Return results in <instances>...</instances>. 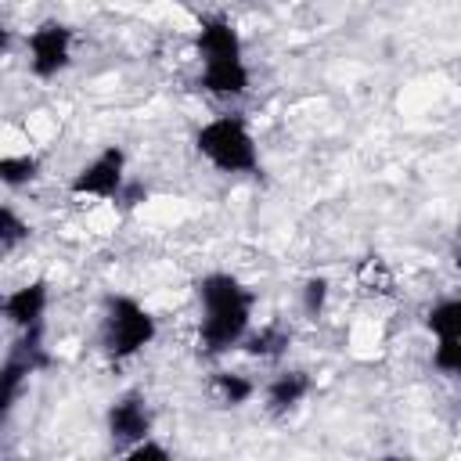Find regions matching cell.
Masks as SVG:
<instances>
[{"instance_id": "cell-1", "label": "cell", "mask_w": 461, "mask_h": 461, "mask_svg": "<svg viewBox=\"0 0 461 461\" xmlns=\"http://www.w3.org/2000/svg\"><path fill=\"white\" fill-rule=\"evenodd\" d=\"M194 295H198V310H202L198 342L205 353L220 357L249 339L256 292L241 277H234L227 270H212V274L198 277Z\"/></svg>"}, {"instance_id": "cell-2", "label": "cell", "mask_w": 461, "mask_h": 461, "mask_svg": "<svg viewBox=\"0 0 461 461\" xmlns=\"http://www.w3.org/2000/svg\"><path fill=\"white\" fill-rule=\"evenodd\" d=\"M194 47L202 58L198 86L212 97H245L252 86V72L245 65L241 36L227 14H202Z\"/></svg>"}, {"instance_id": "cell-3", "label": "cell", "mask_w": 461, "mask_h": 461, "mask_svg": "<svg viewBox=\"0 0 461 461\" xmlns=\"http://www.w3.org/2000/svg\"><path fill=\"white\" fill-rule=\"evenodd\" d=\"M158 335V321L155 313L133 299V295H108L104 299V313H101V349L112 360H130L140 349H148Z\"/></svg>"}, {"instance_id": "cell-4", "label": "cell", "mask_w": 461, "mask_h": 461, "mask_svg": "<svg viewBox=\"0 0 461 461\" xmlns=\"http://www.w3.org/2000/svg\"><path fill=\"white\" fill-rule=\"evenodd\" d=\"M198 155L220 173H256L259 148L241 115H216L194 133Z\"/></svg>"}, {"instance_id": "cell-5", "label": "cell", "mask_w": 461, "mask_h": 461, "mask_svg": "<svg viewBox=\"0 0 461 461\" xmlns=\"http://www.w3.org/2000/svg\"><path fill=\"white\" fill-rule=\"evenodd\" d=\"M25 54H29V72L36 79H58L72 65V29L58 18L40 22L25 36Z\"/></svg>"}, {"instance_id": "cell-6", "label": "cell", "mask_w": 461, "mask_h": 461, "mask_svg": "<svg viewBox=\"0 0 461 461\" xmlns=\"http://www.w3.org/2000/svg\"><path fill=\"white\" fill-rule=\"evenodd\" d=\"M122 180H126V155H122V148L112 144L72 173L68 194H76V198H119Z\"/></svg>"}, {"instance_id": "cell-7", "label": "cell", "mask_w": 461, "mask_h": 461, "mask_svg": "<svg viewBox=\"0 0 461 461\" xmlns=\"http://www.w3.org/2000/svg\"><path fill=\"white\" fill-rule=\"evenodd\" d=\"M104 425H108V436H112V443L119 450H130L133 443L148 439L155 418H151V407H148L144 393L130 389V393L115 396L112 407H108V414H104Z\"/></svg>"}, {"instance_id": "cell-8", "label": "cell", "mask_w": 461, "mask_h": 461, "mask_svg": "<svg viewBox=\"0 0 461 461\" xmlns=\"http://www.w3.org/2000/svg\"><path fill=\"white\" fill-rule=\"evenodd\" d=\"M47 303H50V285L43 277H32V281H25V285H18L14 292L4 295V317H7L11 328L25 331V328L43 324Z\"/></svg>"}, {"instance_id": "cell-9", "label": "cell", "mask_w": 461, "mask_h": 461, "mask_svg": "<svg viewBox=\"0 0 461 461\" xmlns=\"http://www.w3.org/2000/svg\"><path fill=\"white\" fill-rule=\"evenodd\" d=\"M313 389V378L306 371H281L267 382V411L270 414H288L292 407H299Z\"/></svg>"}, {"instance_id": "cell-10", "label": "cell", "mask_w": 461, "mask_h": 461, "mask_svg": "<svg viewBox=\"0 0 461 461\" xmlns=\"http://www.w3.org/2000/svg\"><path fill=\"white\" fill-rule=\"evenodd\" d=\"M425 328L432 339H461V292L432 303L425 310Z\"/></svg>"}, {"instance_id": "cell-11", "label": "cell", "mask_w": 461, "mask_h": 461, "mask_svg": "<svg viewBox=\"0 0 461 461\" xmlns=\"http://www.w3.org/2000/svg\"><path fill=\"white\" fill-rule=\"evenodd\" d=\"M40 176V158L36 155H4L0 158V180L7 187H25Z\"/></svg>"}, {"instance_id": "cell-12", "label": "cell", "mask_w": 461, "mask_h": 461, "mask_svg": "<svg viewBox=\"0 0 461 461\" xmlns=\"http://www.w3.org/2000/svg\"><path fill=\"white\" fill-rule=\"evenodd\" d=\"M216 389H220L223 403H230V407H241L256 396V382L245 375H234V371H216Z\"/></svg>"}, {"instance_id": "cell-13", "label": "cell", "mask_w": 461, "mask_h": 461, "mask_svg": "<svg viewBox=\"0 0 461 461\" xmlns=\"http://www.w3.org/2000/svg\"><path fill=\"white\" fill-rule=\"evenodd\" d=\"M432 367L447 378H461V339H436Z\"/></svg>"}, {"instance_id": "cell-14", "label": "cell", "mask_w": 461, "mask_h": 461, "mask_svg": "<svg viewBox=\"0 0 461 461\" xmlns=\"http://www.w3.org/2000/svg\"><path fill=\"white\" fill-rule=\"evenodd\" d=\"M25 238H29V223L11 205H4L0 209V252H14V245H22Z\"/></svg>"}, {"instance_id": "cell-15", "label": "cell", "mask_w": 461, "mask_h": 461, "mask_svg": "<svg viewBox=\"0 0 461 461\" xmlns=\"http://www.w3.org/2000/svg\"><path fill=\"white\" fill-rule=\"evenodd\" d=\"M241 346H245V353H252V357H277V353L288 346V335H285L281 328H263L259 335H249Z\"/></svg>"}, {"instance_id": "cell-16", "label": "cell", "mask_w": 461, "mask_h": 461, "mask_svg": "<svg viewBox=\"0 0 461 461\" xmlns=\"http://www.w3.org/2000/svg\"><path fill=\"white\" fill-rule=\"evenodd\" d=\"M324 303H328V277H310L303 285V310L310 317H317L324 310Z\"/></svg>"}, {"instance_id": "cell-17", "label": "cell", "mask_w": 461, "mask_h": 461, "mask_svg": "<svg viewBox=\"0 0 461 461\" xmlns=\"http://www.w3.org/2000/svg\"><path fill=\"white\" fill-rule=\"evenodd\" d=\"M130 461H169V450L162 447V443H155L151 436L148 439H140V443H133L130 450H122Z\"/></svg>"}, {"instance_id": "cell-18", "label": "cell", "mask_w": 461, "mask_h": 461, "mask_svg": "<svg viewBox=\"0 0 461 461\" xmlns=\"http://www.w3.org/2000/svg\"><path fill=\"white\" fill-rule=\"evenodd\" d=\"M457 238H461V223H457Z\"/></svg>"}]
</instances>
